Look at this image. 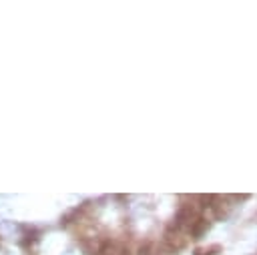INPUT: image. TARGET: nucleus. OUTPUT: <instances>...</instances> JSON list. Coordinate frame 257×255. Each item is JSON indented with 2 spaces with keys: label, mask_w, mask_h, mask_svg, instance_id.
Masks as SVG:
<instances>
[{
  "label": "nucleus",
  "mask_w": 257,
  "mask_h": 255,
  "mask_svg": "<svg viewBox=\"0 0 257 255\" xmlns=\"http://www.w3.org/2000/svg\"><path fill=\"white\" fill-rule=\"evenodd\" d=\"M189 243V237H185L183 229H177L173 225L167 227V231L163 233V247L169 251V253H177L181 249H185Z\"/></svg>",
  "instance_id": "1"
},
{
  "label": "nucleus",
  "mask_w": 257,
  "mask_h": 255,
  "mask_svg": "<svg viewBox=\"0 0 257 255\" xmlns=\"http://www.w3.org/2000/svg\"><path fill=\"white\" fill-rule=\"evenodd\" d=\"M201 213L197 211V205H193V203H187V205H181L179 207V211L175 213V219H173V227H177V229H189L191 227V223L199 217Z\"/></svg>",
  "instance_id": "2"
},
{
  "label": "nucleus",
  "mask_w": 257,
  "mask_h": 255,
  "mask_svg": "<svg viewBox=\"0 0 257 255\" xmlns=\"http://www.w3.org/2000/svg\"><path fill=\"white\" fill-rule=\"evenodd\" d=\"M209 209H211V213H213V217H215L217 221L227 219V217L231 215V209H233L231 197H229V195H223V197H221V195H215Z\"/></svg>",
  "instance_id": "3"
},
{
  "label": "nucleus",
  "mask_w": 257,
  "mask_h": 255,
  "mask_svg": "<svg viewBox=\"0 0 257 255\" xmlns=\"http://www.w3.org/2000/svg\"><path fill=\"white\" fill-rule=\"evenodd\" d=\"M207 231H209V221H207V217L199 215V217L191 223V227H189V237L197 241V239H201Z\"/></svg>",
  "instance_id": "4"
},
{
  "label": "nucleus",
  "mask_w": 257,
  "mask_h": 255,
  "mask_svg": "<svg viewBox=\"0 0 257 255\" xmlns=\"http://www.w3.org/2000/svg\"><path fill=\"white\" fill-rule=\"evenodd\" d=\"M217 253H221V245H217V243H213V245H209V247H199V249H195V255H217Z\"/></svg>",
  "instance_id": "5"
},
{
  "label": "nucleus",
  "mask_w": 257,
  "mask_h": 255,
  "mask_svg": "<svg viewBox=\"0 0 257 255\" xmlns=\"http://www.w3.org/2000/svg\"><path fill=\"white\" fill-rule=\"evenodd\" d=\"M231 197V201H247L249 199V195H229Z\"/></svg>",
  "instance_id": "6"
}]
</instances>
